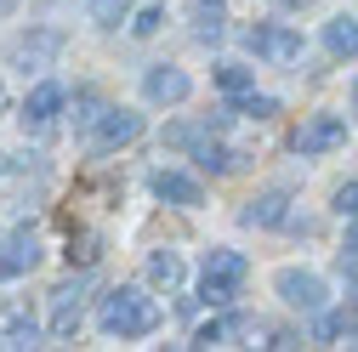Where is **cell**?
Segmentation results:
<instances>
[{
	"label": "cell",
	"instance_id": "6da1fadb",
	"mask_svg": "<svg viewBox=\"0 0 358 352\" xmlns=\"http://www.w3.org/2000/svg\"><path fill=\"white\" fill-rule=\"evenodd\" d=\"M97 324H103L108 335H154V330H159V301H154L148 290H137V284H120V290L103 295Z\"/></svg>",
	"mask_w": 358,
	"mask_h": 352
},
{
	"label": "cell",
	"instance_id": "7a4b0ae2",
	"mask_svg": "<svg viewBox=\"0 0 358 352\" xmlns=\"http://www.w3.org/2000/svg\"><path fill=\"white\" fill-rule=\"evenodd\" d=\"M245 279H250V261H245L239 250H210V256H205V273H199V295H205L210 307H228V301L245 290Z\"/></svg>",
	"mask_w": 358,
	"mask_h": 352
},
{
	"label": "cell",
	"instance_id": "3957f363",
	"mask_svg": "<svg viewBox=\"0 0 358 352\" xmlns=\"http://www.w3.org/2000/svg\"><path fill=\"white\" fill-rule=\"evenodd\" d=\"M143 137V114H131V108H103L92 119V131H85V148L92 154H114L125 142H137Z\"/></svg>",
	"mask_w": 358,
	"mask_h": 352
},
{
	"label": "cell",
	"instance_id": "277c9868",
	"mask_svg": "<svg viewBox=\"0 0 358 352\" xmlns=\"http://www.w3.org/2000/svg\"><path fill=\"white\" fill-rule=\"evenodd\" d=\"M341 142H347V119H341V114H307V119L296 125V137H290V148H296L301 159L336 154Z\"/></svg>",
	"mask_w": 358,
	"mask_h": 352
},
{
	"label": "cell",
	"instance_id": "5b68a950",
	"mask_svg": "<svg viewBox=\"0 0 358 352\" xmlns=\"http://www.w3.org/2000/svg\"><path fill=\"white\" fill-rule=\"evenodd\" d=\"M273 290H279L290 307H301V313H319V307L330 301V284H324L319 273H307V267H285V273L273 279Z\"/></svg>",
	"mask_w": 358,
	"mask_h": 352
},
{
	"label": "cell",
	"instance_id": "8992f818",
	"mask_svg": "<svg viewBox=\"0 0 358 352\" xmlns=\"http://www.w3.org/2000/svg\"><path fill=\"white\" fill-rule=\"evenodd\" d=\"M245 46H250L256 57H267V63H296V57H301V34L285 29V23H256V29L245 34Z\"/></svg>",
	"mask_w": 358,
	"mask_h": 352
},
{
	"label": "cell",
	"instance_id": "52a82bcc",
	"mask_svg": "<svg viewBox=\"0 0 358 352\" xmlns=\"http://www.w3.org/2000/svg\"><path fill=\"white\" fill-rule=\"evenodd\" d=\"M148 188H154V199H159V205H176V210H194V205H205V188L194 182L188 170H171V165H159V170L148 176Z\"/></svg>",
	"mask_w": 358,
	"mask_h": 352
},
{
	"label": "cell",
	"instance_id": "ba28073f",
	"mask_svg": "<svg viewBox=\"0 0 358 352\" xmlns=\"http://www.w3.org/2000/svg\"><path fill=\"white\" fill-rule=\"evenodd\" d=\"M34 261H40V239H34V228H12L6 239H0V279H23Z\"/></svg>",
	"mask_w": 358,
	"mask_h": 352
},
{
	"label": "cell",
	"instance_id": "9c48e42d",
	"mask_svg": "<svg viewBox=\"0 0 358 352\" xmlns=\"http://www.w3.org/2000/svg\"><path fill=\"white\" fill-rule=\"evenodd\" d=\"M143 91H148V103L176 108V103H188V97H194V80H188L182 68H171V63H154L148 80H143Z\"/></svg>",
	"mask_w": 358,
	"mask_h": 352
},
{
	"label": "cell",
	"instance_id": "30bf717a",
	"mask_svg": "<svg viewBox=\"0 0 358 352\" xmlns=\"http://www.w3.org/2000/svg\"><path fill=\"white\" fill-rule=\"evenodd\" d=\"M57 52H63V34H57V29H34V34H23L17 46H12V63L29 74V68H46Z\"/></svg>",
	"mask_w": 358,
	"mask_h": 352
},
{
	"label": "cell",
	"instance_id": "8fae6325",
	"mask_svg": "<svg viewBox=\"0 0 358 352\" xmlns=\"http://www.w3.org/2000/svg\"><path fill=\"white\" fill-rule=\"evenodd\" d=\"M57 108H63V85H57V80H40L34 91H29V103H23V131L40 137V131L57 119Z\"/></svg>",
	"mask_w": 358,
	"mask_h": 352
},
{
	"label": "cell",
	"instance_id": "7c38bea8",
	"mask_svg": "<svg viewBox=\"0 0 358 352\" xmlns=\"http://www.w3.org/2000/svg\"><path fill=\"white\" fill-rule=\"evenodd\" d=\"M245 228H285L290 222V193H256L245 210H239Z\"/></svg>",
	"mask_w": 358,
	"mask_h": 352
},
{
	"label": "cell",
	"instance_id": "4fadbf2b",
	"mask_svg": "<svg viewBox=\"0 0 358 352\" xmlns=\"http://www.w3.org/2000/svg\"><path fill=\"white\" fill-rule=\"evenodd\" d=\"M0 346H40V324L29 307H0Z\"/></svg>",
	"mask_w": 358,
	"mask_h": 352
},
{
	"label": "cell",
	"instance_id": "5bb4252c",
	"mask_svg": "<svg viewBox=\"0 0 358 352\" xmlns=\"http://www.w3.org/2000/svg\"><path fill=\"white\" fill-rule=\"evenodd\" d=\"M74 330H80V290L57 284L52 290V335H74Z\"/></svg>",
	"mask_w": 358,
	"mask_h": 352
},
{
	"label": "cell",
	"instance_id": "9a60e30c",
	"mask_svg": "<svg viewBox=\"0 0 358 352\" xmlns=\"http://www.w3.org/2000/svg\"><path fill=\"white\" fill-rule=\"evenodd\" d=\"M324 46H330L336 57H358V17H347V12L330 17V23H324Z\"/></svg>",
	"mask_w": 358,
	"mask_h": 352
},
{
	"label": "cell",
	"instance_id": "2e32d148",
	"mask_svg": "<svg viewBox=\"0 0 358 352\" xmlns=\"http://www.w3.org/2000/svg\"><path fill=\"white\" fill-rule=\"evenodd\" d=\"M148 279L159 290H176V284H182V256H176V250H154L148 256Z\"/></svg>",
	"mask_w": 358,
	"mask_h": 352
},
{
	"label": "cell",
	"instance_id": "e0dca14e",
	"mask_svg": "<svg viewBox=\"0 0 358 352\" xmlns=\"http://www.w3.org/2000/svg\"><path fill=\"white\" fill-rule=\"evenodd\" d=\"M216 85H222L228 97H245V91H256V74H250L245 63H222V68H216Z\"/></svg>",
	"mask_w": 358,
	"mask_h": 352
},
{
	"label": "cell",
	"instance_id": "ac0fdd59",
	"mask_svg": "<svg viewBox=\"0 0 358 352\" xmlns=\"http://www.w3.org/2000/svg\"><path fill=\"white\" fill-rule=\"evenodd\" d=\"M336 335H352V313H324L313 324V341H336Z\"/></svg>",
	"mask_w": 358,
	"mask_h": 352
},
{
	"label": "cell",
	"instance_id": "d6986e66",
	"mask_svg": "<svg viewBox=\"0 0 358 352\" xmlns=\"http://www.w3.org/2000/svg\"><path fill=\"white\" fill-rule=\"evenodd\" d=\"M85 6H92V23H103V29L125 23V0H85Z\"/></svg>",
	"mask_w": 358,
	"mask_h": 352
},
{
	"label": "cell",
	"instance_id": "ffe728a7",
	"mask_svg": "<svg viewBox=\"0 0 358 352\" xmlns=\"http://www.w3.org/2000/svg\"><path fill=\"white\" fill-rule=\"evenodd\" d=\"M194 34L205 40V46H216V40H222V12H205V6H199V17H194Z\"/></svg>",
	"mask_w": 358,
	"mask_h": 352
},
{
	"label": "cell",
	"instance_id": "44dd1931",
	"mask_svg": "<svg viewBox=\"0 0 358 352\" xmlns=\"http://www.w3.org/2000/svg\"><path fill=\"white\" fill-rule=\"evenodd\" d=\"M239 114H250V119H273V114H279V103H273V97H256V91H245Z\"/></svg>",
	"mask_w": 358,
	"mask_h": 352
},
{
	"label": "cell",
	"instance_id": "7402d4cb",
	"mask_svg": "<svg viewBox=\"0 0 358 352\" xmlns=\"http://www.w3.org/2000/svg\"><path fill=\"white\" fill-rule=\"evenodd\" d=\"M103 250H97V233H80V239H69V261H97Z\"/></svg>",
	"mask_w": 358,
	"mask_h": 352
},
{
	"label": "cell",
	"instance_id": "603a6c76",
	"mask_svg": "<svg viewBox=\"0 0 358 352\" xmlns=\"http://www.w3.org/2000/svg\"><path fill=\"white\" fill-rule=\"evenodd\" d=\"M336 210L347 216V222H358V182H341L336 188Z\"/></svg>",
	"mask_w": 358,
	"mask_h": 352
},
{
	"label": "cell",
	"instance_id": "cb8c5ba5",
	"mask_svg": "<svg viewBox=\"0 0 358 352\" xmlns=\"http://www.w3.org/2000/svg\"><path fill=\"white\" fill-rule=\"evenodd\" d=\"M159 23H165V12H159V6H148L137 23H131V29H137V34H159Z\"/></svg>",
	"mask_w": 358,
	"mask_h": 352
},
{
	"label": "cell",
	"instance_id": "d4e9b609",
	"mask_svg": "<svg viewBox=\"0 0 358 352\" xmlns=\"http://www.w3.org/2000/svg\"><path fill=\"white\" fill-rule=\"evenodd\" d=\"M347 256H352V261H358V222H352V228H347Z\"/></svg>",
	"mask_w": 358,
	"mask_h": 352
},
{
	"label": "cell",
	"instance_id": "484cf974",
	"mask_svg": "<svg viewBox=\"0 0 358 352\" xmlns=\"http://www.w3.org/2000/svg\"><path fill=\"white\" fill-rule=\"evenodd\" d=\"M285 12H301V6H319V0H279Z\"/></svg>",
	"mask_w": 358,
	"mask_h": 352
},
{
	"label": "cell",
	"instance_id": "4316f807",
	"mask_svg": "<svg viewBox=\"0 0 358 352\" xmlns=\"http://www.w3.org/2000/svg\"><path fill=\"white\" fill-rule=\"evenodd\" d=\"M0 108H6V85H0Z\"/></svg>",
	"mask_w": 358,
	"mask_h": 352
},
{
	"label": "cell",
	"instance_id": "83f0119b",
	"mask_svg": "<svg viewBox=\"0 0 358 352\" xmlns=\"http://www.w3.org/2000/svg\"><path fill=\"white\" fill-rule=\"evenodd\" d=\"M352 97H358V91H352Z\"/></svg>",
	"mask_w": 358,
	"mask_h": 352
}]
</instances>
